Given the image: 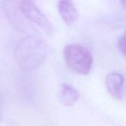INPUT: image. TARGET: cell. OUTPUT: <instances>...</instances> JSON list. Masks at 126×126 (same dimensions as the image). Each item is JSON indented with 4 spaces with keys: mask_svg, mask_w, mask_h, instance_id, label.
<instances>
[{
    "mask_svg": "<svg viewBox=\"0 0 126 126\" xmlns=\"http://www.w3.org/2000/svg\"><path fill=\"white\" fill-rule=\"evenodd\" d=\"M47 55L45 43L34 35L21 39L14 50V58L18 66L23 71L36 69L44 62Z\"/></svg>",
    "mask_w": 126,
    "mask_h": 126,
    "instance_id": "1",
    "label": "cell"
},
{
    "mask_svg": "<svg viewBox=\"0 0 126 126\" xmlns=\"http://www.w3.org/2000/svg\"><path fill=\"white\" fill-rule=\"evenodd\" d=\"M64 60L68 67L79 75H88L92 69L93 57L89 49L80 44H71L63 49Z\"/></svg>",
    "mask_w": 126,
    "mask_h": 126,
    "instance_id": "2",
    "label": "cell"
},
{
    "mask_svg": "<svg viewBox=\"0 0 126 126\" xmlns=\"http://www.w3.org/2000/svg\"><path fill=\"white\" fill-rule=\"evenodd\" d=\"M19 5L28 20L39 26L48 36H53L55 30L52 23L38 8L34 0H19Z\"/></svg>",
    "mask_w": 126,
    "mask_h": 126,
    "instance_id": "3",
    "label": "cell"
},
{
    "mask_svg": "<svg viewBox=\"0 0 126 126\" xmlns=\"http://www.w3.org/2000/svg\"><path fill=\"white\" fill-rule=\"evenodd\" d=\"M3 7L4 13L13 27H16V29L19 31L24 30L27 28L28 25L23 17V15L24 14L20 7H18L10 1H5Z\"/></svg>",
    "mask_w": 126,
    "mask_h": 126,
    "instance_id": "4",
    "label": "cell"
},
{
    "mask_svg": "<svg viewBox=\"0 0 126 126\" xmlns=\"http://www.w3.org/2000/svg\"><path fill=\"white\" fill-rule=\"evenodd\" d=\"M124 77L118 72H111L106 78V85L110 94L116 100H122L124 96Z\"/></svg>",
    "mask_w": 126,
    "mask_h": 126,
    "instance_id": "5",
    "label": "cell"
},
{
    "mask_svg": "<svg viewBox=\"0 0 126 126\" xmlns=\"http://www.w3.org/2000/svg\"><path fill=\"white\" fill-rule=\"evenodd\" d=\"M58 11L61 18L67 25L73 24L78 18V12L72 0H59Z\"/></svg>",
    "mask_w": 126,
    "mask_h": 126,
    "instance_id": "6",
    "label": "cell"
},
{
    "mask_svg": "<svg viewBox=\"0 0 126 126\" xmlns=\"http://www.w3.org/2000/svg\"><path fill=\"white\" fill-rule=\"evenodd\" d=\"M80 98L78 91L69 84H63L59 92L61 103L65 107H70L75 105Z\"/></svg>",
    "mask_w": 126,
    "mask_h": 126,
    "instance_id": "7",
    "label": "cell"
},
{
    "mask_svg": "<svg viewBox=\"0 0 126 126\" xmlns=\"http://www.w3.org/2000/svg\"><path fill=\"white\" fill-rule=\"evenodd\" d=\"M118 47L121 53L126 57V32H125L118 40Z\"/></svg>",
    "mask_w": 126,
    "mask_h": 126,
    "instance_id": "8",
    "label": "cell"
},
{
    "mask_svg": "<svg viewBox=\"0 0 126 126\" xmlns=\"http://www.w3.org/2000/svg\"><path fill=\"white\" fill-rule=\"evenodd\" d=\"M120 3H121L122 6L126 10V0H120Z\"/></svg>",
    "mask_w": 126,
    "mask_h": 126,
    "instance_id": "9",
    "label": "cell"
}]
</instances>
